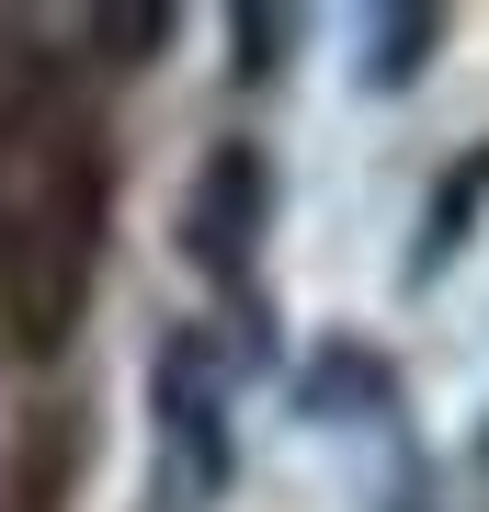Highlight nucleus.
Wrapping results in <instances>:
<instances>
[{"instance_id": "1", "label": "nucleus", "mask_w": 489, "mask_h": 512, "mask_svg": "<svg viewBox=\"0 0 489 512\" xmlns=\"http://www.w3.org/2000/svg\"><path fill=\"white\" fill-rule=\"evenodd\" d=\"M114 228V148L80 92L23 80L0 103V330L12 353H69Z\"/></svg>"}, {"instance_id": "2", "label": "nucleus", "mask_w": 489, "mask_h": 512, "mask_svg": "<svg viewBox=\"0 0 489 512\" xmlns=\"http://www.w3.org/2000/svg\"><path fill=\"white\" fill-rule=\"evenodd\" d=\"M148 410H160V433H171L182 490H217V478L239 467V456H228V387H217V353H205L194 330H171V342H160V365H148Z\"/></svg>"}, {"instance_id": "3", "label": "nucleus", "mask_w": 489, "mask_h": 512, "mask_svg": "<svg viewBox=\"0 0 489 512\" xmlns=\"http://www.w3.org/2000/svg\"><path fill=\"white\" fill-rule=\"evenodd\" d=\"M262 217H273V171L262 148H217V160L194 171V205H182V251H194V274L239 285L262 251Z\"/></svg>"}, {"instance_id": "4", "label": "nucleus", "mask_w": 489, "mask_h": 512, "mask_svg": "<svg viewBox=\"0 0 489 512\" xmlns=\"http://www.w3.org/2000/svg\"><path fill=\"white\" fill-rule=\"evenodd\" d=\"M478 183H489V148H467V160H455L444 205H433V217H421V251H410V274H444V262H455V228L478 217Z\"/></svg>"}, {"instance_id": "5", "label": "nucleus", "mask_w": 489, "mask_h": 512, "mask_svg": "<svg viewBox=\"0 0 489 512\" xmlns=\"http://www.w3.org/2000/svg\"><path fill=\"white\" fill-rule=\"evenodd\" d=\"M433 35H444V12H376V35H364V80L399 92L410 57H433Z\"/></svg>"}, {"instance_id": "6", "label": "nucleus", "mask_w": 489, "mask_h": 512, "mask_svg": "<svg viewBox=\"0 0 489 512\" xmlns=\"http://www.w3.org/2000/svg\"><path fill=\"white\" fill-rule=\"evenodd\" d=\"M91 46H103V57H160L171 46V12H160V0H114V12H91Z\"/></svg>"}, {"instance_id": "7", "label": "nucleus", "mask_w": 489, "mask_h": 512, "mask_svg": "<svg viewBox=\"0 0 489 512\" xmlns=\"http://www.w3.org/2000/svg\"><path fill=\"white\" fill-rule=\"evenodd\" d=\"M296 46V12H239L228 23V57H239V80H273V57Z\"/></svg>"}, {"instance_id": "8", "label": "nucleus", "mask_w": 489, "mask_h": 512, "mask_svg": "<svg viewBox=\"0 0 489 512\" xmlns=\"http://www.w3.org/2000/svg\"><path fill=\"white\" fill-rule=\"evenodd\" d=\"M308 399H319V410H376V399H387V376H376V365H319V376H308Z\"/></svg>"}]
</instances>
